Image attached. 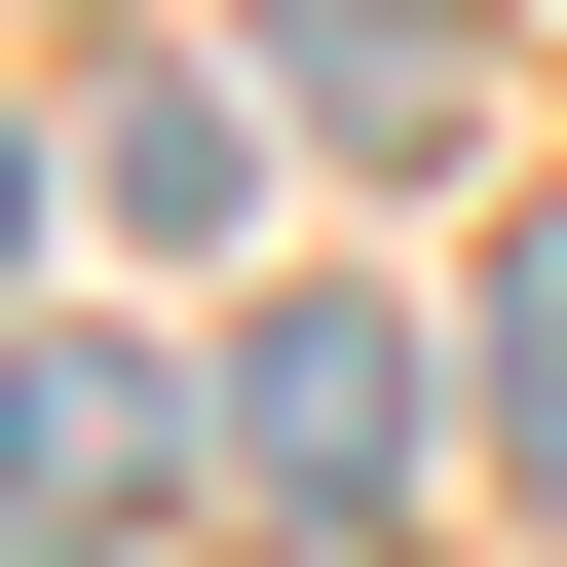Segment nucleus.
I'll return each mask as SVG.
<instances>
[{"mask_svg": "<svg viewBox=\"0 0 567 567\" xmlns=\"http://www.w3.org/2000/svg\"><path fill=\"white\" fill-rule=\"evenodd\" d=\"M416 454H454V341H416V303H227V492L303 529V567H379Z\"/></svg>", "mask_w": 567, "mask_h": 567, "instance_id": "f257e3e1", "label": "nucleus"}, {"mask_svg": "<svg viewBox=\"0 0 567 567\" xmlns=\"http://www.w3.org/2000/svg\"><path fill=\"white\" fill-rule=\"evenodd\" d=\"M227 454V341H0V492H39V529H152Z\"/></svg>", "mask_w": 567, "mask_h": 567, "instance_id": "f03ea898", "label": "nucleus"}, {"mask_svg": "<svg viewBox=\"0 0 567 567\" xmlns=\"http://www.w3.org/2000/svg\"><path fill=\"white\" fill-rule=\"evenodd\" d=\"M492 416H529V454H567V265H492Z\"/></svg>", "mask_w": 567, "mask_h": 567, "instance_id": "7ed1b4c3", "label": "nucleus"}, {"mask_svg": "<svg viewBox=\"0 0 567 567\" xmlns=\"http://www.w3.org/2000/svg\"><path fill=\"white\" fill-rule=\"evenodd\" d=\"M0 265H39V114H0Z\"/></svg>", "mask_w": 567, "mask_h": 567, "instance_id": "20e7f679", "label": "nucleus"}]
</instances>
